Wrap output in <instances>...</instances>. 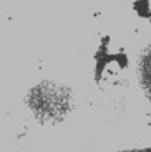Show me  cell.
<instances>
[{
    "instance_id": "cell-1",
    "label": "cell",
    "mask_w": 151,
    "mask_h": 152,
    "mask_svg": "<svg viewBox=\"0 0 151 152\" xmlns=\"http://www.w3.org/2000/svg\"><path fill=\"white\" fill-rule=\"evenodd\" d=\"M139 77H141V84L151 101V45L147 48V50L144 52V55L141 58Z\"/></svg>"
},
{
    "instance_id": "cell-2",
    "label": "cell",
    "mask_w": 151,
    "mask_h": 152,
    "mask_svg": "<svg viewBox=\"0 0 151 152\" xmlns=\"http://www.w3.org/2000/svg\"><path fill=\"white\" fill-rule=\"evenodd\" d=\"M120 152H151V148H145V149H130V151H120Z\"/></svg>"
}]
</instances>
